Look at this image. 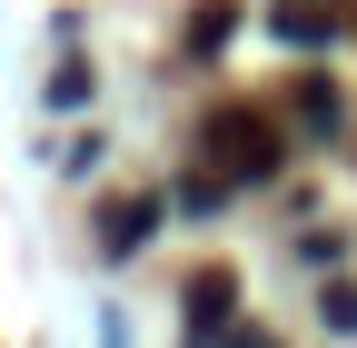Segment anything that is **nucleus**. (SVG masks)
<instances>
[{
    "mask_svg": "<svg viewBox=\"0 0 357 348\" xmlns=\"http://www.w3.org/2000/svg\"><path fill=\"white\" fill-rule=\"evenodd\" d=\"M199 159H208L229 189H258V180H278V169H288V129L268 119V110H238V100H229V110L199 119Z\"/></svg>",
    "mask_w": 357,
    "mask_h": 348,
    "instance_id": "obj_1",
    "label": "nucleus"
},
{
    "mask_svg": "<svg viewBox=\"0 0 357 348\" xmlns=\"http://www.w3.org/2000/svg\"><path fill=\"white\" fill-rule=\"evenodd\" d=\"M149 229H159V199H149V189H129V199H109V209H100V249H109V259L149 249Z\"/></svg>",
    "mask_w": 357,
    "mask_h": 348,
    "instance_id": "obj_2",
    "label": "nucleus"
},
{
    "mask_svg": "<svg viewBox=\"0 0 357 348\" xmlns=\"http://www.w3.org/2000/svg\"><path fill=\"white\" fill-rule=\"evenodd\" d=\"M229 309H238V279H229V269H189V328L218 338V328H229Z\"/></svg>",
    "mask_w": 357,
    "mask_h": 348,
    "instance_id": "obj_3",
    "label": "nucleus"
},
{
    "mask_svg": "<svg viewBox=\"0 0 357 348\" xmlns=\"http://www.w3.org/2000/svg\"><path fill=\"white\" fill-rule=\"evenodd\" d=\"M288 110H298L307 129H337V80H318V70H307V80H298V100H288Z\"/></svg>",
    "mask_w": 357,
    "mask_h": 348,
    "instance_id": "obj_4",
    "label": "nucleus"
},
{
    "mask_svg": "<svg viewBox=\"0 0 357 348\" xmlns=\"http://www.w3.org/2000/svg\"><path fill=\"white\" fill-rule=\"evenodd\" d=\"M238 30V10H229V0H208V10L189 20V50H218V40H229Z\"/></svg>",
    "mask_w": 357,
    "mask_h": 348,
    "instance_id": "obj_5",
    "label": "nucleus"
},
{
    "mask_svg": "<svg viewBox=\"0 0 357 348\" xmlns=\"http://www.w3.org/2000/svg\"><path fill=\"white\" fill-rule=\"evenodd\" d=\"M50 100H60V110H79V100H89V70H79V60H60V70H50Z\"/></svg>",
    "mask_w": 357,
    "mask_h": 348,
    "instance_id": "obj_6",
    "label": "nucleus"
},
{
    "mask_svg": "<svg viewBox=\"0 0 357 348\" xmlns=\"http://www.w3.org/2000/svg\"><path fill=\"white\" fill-rule=\"evenodd\" d=\"M328 328H357V289H347V279L328 289Z\"/></svg>",
    "mask_w": 357,
    "mask_h": 348,
    "instance_id": "obj_7",
    "label": "nucleus"
},
{
    "mask_svg": "<svg viewBox=\"0 0 357 348\" xmlns=\"http://www.w3.org/2000/svg\"><path fill=\"white\" fill-rule=\"evenodd\" d=\"M218 348H268V328H218Z\"/></svg>",
    "mask_w": 357,
    "mask_h": 348,
    "instance_id": "obj_8",
    "label": "nucleus"
}]
</instances>
